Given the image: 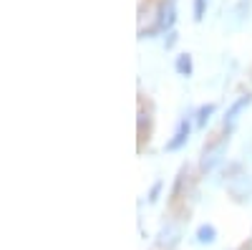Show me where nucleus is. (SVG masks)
<instances>
[{"mask_svg":"<svg viewBox=\"0 0 252 250\" xmlns=\"http://www.w3.org/2000/svg\"><path fill=\"white\" fill-rule=\"evenodd\" d=\"M187 134H189V127H187V124H182L179 132H177V139H172L169 144H166V149H177V147H182V142L187 139Z\"/></svg>","mask_w":252,"mask_h":250,"instance_id":"1","label":"nucleus"},{"mask_svg":"<svg viewBox=\"0 0 252 250\" xmlns=\"http://www.w3.org/2000/svg\"><path fill=\"white\" fill-rule=\"evenodd\" d=\"M199 240H202V243L215 240V227H199Z\"/></svg>","mask_w":252,"mask_h":250,"instance_id":"2","label":"nucleus"},{"mask_svg":"<svg viewBox=\"0 0 252 250\" xmlns=\"http://www.w3.org/2000/svg\"><path fill=\"white\" fill-rule=\"evenodd\" d=\"M179 71H187L189 73V58H179Z\"/></svg>","mask_w":252,"mask_h":250,"instance_id":"3","label":"nucleus"},{"mask_svg":"<svg viewBox=\"0 0 252 250\" xmlns=\"http://www.w3.org/2000/svg\"><path fill=\"white\" fill-rule=\"evenodd\" d=\"M202 15V0H197V18Z\"/></svg>","mask_w":252,"mask_h":250,"instance_id":"4","label":"nucleus"}]
</instances>
